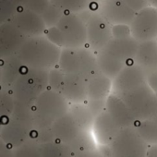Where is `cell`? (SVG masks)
Masks as SVG:
<instances>
[{
	"label": "cell",
	"mask_w": 157,
	"mask_h": 157,
	"mask_svg": "<svg viewBox=\"0 0 157 157\" xmlns=\"http://www.w3.org/2000/svg\"><path fill=\"white\" fill-rule=\"evenodd\" d=\"M44 35L55 44H56L57 46L63 48L64 47V38L62 36L61 32L59 31V29L56 26H53L50 28H47Z\"/></svg>",
	"instance_id": "d590c367"
},
{
	"label": "cell",
	"mask_w": 157,
	"mask_h": 157,
	"mask_svg": "<svg viewBox=\"0 0 157 157\" xmlns=\"http://www.w3.org/2000/svg\"><path fill=\"white\" fill-rule=\"evenodd\" d=\"M97 146L98 144L93 134V131H83L69 145V148L71 149L73 154H77L93 150Z\"/></svg>",
	"instance_id": "484cf974"
},
{
	"label": "cell",
	"mask_w": 157,
	"mask_h": 157,
	"mask_svg": "<svg viewBox=\"0 0 157 157\" xmlns=\"http://www.w3.org/2000/svg\"><path fill=\"white\" fill-rule=\"evenodd\" d=\"M113 37L116 38H125L131 35L130 27L128 24H117L112 26Z\"/></svg>",
	"instance_id": "74e56055"
},
{
	"label": "cell",
	"mask_w": 157,
	"mask_h": 157,
	"mask_svg": "<svg viewBox=\"0 0 157 157\" xmlns=\"http://www.w3.org/2000/svg\"><path fill=\"white\" fill-rule=\"evenodd\" d=\"M27 38L11 21L0 25V60L16 55Z\"/></svg>",
	"instance_id": "4fadbf2b"
},
{
	"label": "cell",
	"mask_w": 157,
	"mask_h": 157,
	"mask_svg": "<svg viewBox=\"0 0 157 157\" xmlns=\"http://www.w3.org/2000/svg\"><path fill=\"white\" fill-rule=\"evenodd\" d=\"M74 157H109V149L108 146L98 145L93 150L74 154Z\"/></svg>",
	"instance_id": "e575fe53"
},
{
	"label": "cell",
	"mask_w": 157,
	"mask_h": 157,
	"mask_svg": "<svg viewBox=\"0 0 157 157\" xmlns=\"http://www.w3.org/2000/svg\"><path fill=\"white\" fill-rule=\"evenodd\" d=\"M39 151L41 157H69L74 155L68 145L57 140L40 143Z\"/></svg>",
	"instance_id": "d4e9b609"
},
{
	"label": "cell",
	"mask_w": 157,
	"mask_h": 157,
	"mask_svg": "<svg viewBox=\"0 0 157 157\" xmlns=\"http://www.w3.org/2000/svg\"><path fill=\"white\" fill-rule=\"evenodd\" d=\"M105 110L121 128L135 127L139 121L123 100L117 94L111 93L106 99Z\"/></svg>",
	"instance_id": "ac0fdd59"
},
{
	"label": "cell",
	"mask_w": 157,
	"mask_h": 157,
	"mask_svg": "<svg viewBox=\"0 0 157 157\" xmlns=\"http://www.w3.org/2000/svg\"><path fill=\"white\" fill-rule=\"evenodd\" d=\"M147 157H157V144L149 146L147 151Z\"/></svg>",
	"instance_id": "b9f144b4"
},
{
	"label": "cell",
	"mask_w": 157,
	"mask_h": 157,
	"mask_svg": "<svg viewBox=\"0 0 157 157\" xmlns=\"http://www.w3.org/2000/svg\"><path fill=\"white\" fill-rule=\"evenodd\" d=\"M118 96L139 121L152 118L157 114V95L148 83Z\"/></svg>",
	"instance_id": "277c9868"
},
{
	"label": "cell",
	"mask_w": 157,
	"mask_h": 157,
	"mask_svg": "<svg viewBox=\"0 0 157 157\" xmlns=\"http://www.w3.org/2000/svg\"><path fill=\"white\" fill-rule=\"evenodd\" d=\"M1 82H2V65L0 64V85H1Z\"/></svg>",
	"instance_id": "f6af8a7d"
},
{
	"label": "cell",
	"mask_w": 157,
	"mask_h": 157,
	"mask_svg": "<svg viewBox=\"0 0 157 157\" xmlns=\"http://www.w3.org/2000/svg\"><path fill=\"white\" fill-rule=\"evenodd\" d=\"M112 26L97 11H94L86 21L87 46L96 54L103 50L113 38Z\"/></svg>",
	"instance_id": "52a82bcc"
},
{
	"label": "cell",
	"mask_w": 157,
	"mask_h": 157,
	"mask_svg": "<svg viewBox=\"0 0 157 157\" xmlns=\"http://www.w3.org/2000/svg\"><path fill=\"white\" fill-rule=\"evenodd\" d=\"M147 83V74L134 61L127 66L112 81V93L119 95Z\"/></svg>",
	"instance_id": "9c48e42d"
},
{
	"label": "cell",
	"mask_w": 157,
	"mask_h": 157,
	"mask_svg": "<svg viewBox=\"0 0 157 157\" xmlns=\"http://www.w3.org/2000/svg\"><path fill=\"white\" fill-rule=\"evenodd\" d=\"M12 1L18 7L27 9L40 15H42L51 4L50 0H12Z\"/></svg>",
	"instance_id": "4dcf8cb0"
},
{
	"label": "cell",
	"mask_w": 157,
	"mask_h": 157,
	"mask_svg": "<svg viewBox=\"0 0 157 157\" xmlns=\"http://www.w3.org/2000/svg\"><path fill=\"white\" fill-rule=\"evenodd\" d=\"M51 4L60 9L64 13H78L90 7L89 0H50Z\"/></svg>",
	"instance_id": "4316f807"
},
{
	"label": "cell",
	"mask_w": 157,
	"mask_h": 157,
	"mask_svg": "<svg viewBox=\"0 0 157 157\" xmlns=\"http://www.w3.org/2000/svg\"><path fill=\"white\" fill-rule=\"evenodd\" d=\"M2 120L1 119H0V131H1V128H2Z\"/></svg>",
	"instance_id": "bcb514c9"
},
{
	"label": "cell",
	"mask_w": 157,
	"mask_h": 157,
	"mask_svg": "<svg viewBox=\"0 0 157 157\" xmlns=\"http://www.w3.org/2000/svg\"><path fill=\"white\" fill-rule=\"evenodd\" d=\"M14 108V98L11 91L0 88V119L11 117Z\"/></svg>",
	"instance_id": "f546056e"
},
{
	"label": "cell",
	"mask_w": 157,
	"mask_h": 157,
	"mask_svg": "<svg viewBox=\"0 0 157 157\" xmlns=\"http://www.w3.org/2000/svg\"><path fill=\"white\" fill-rule=\"evenodd\" d=\"M139 43L140 42H138L132 36L125 38L113 37L105 46L103 51L128 64L134 60L138 51Z\"/></svg>",
	"instance_id": "e0dca14e"
},
{
	"label": "cell",
	"mask_w": 157,
	"mask_h": 157,
	"mask_svg": "<svg viewBox=\"0 0 157 157\" xmlns=\"http://www.w3.org/2000/svg\"><path fill=\"white\" fill-rule=\"evenodd\" d=\"M61 50L46 36L40 35L28 37L16 56L25 67L51 69L58 65Z\"/></svg>",
	"instance_id": "6da1fadb"
},
{
	"label": "cell",
	"mask_w": 157,
	"mask_h": 157,
	"mask_svg": "<svg viewBox=\"0 0 157 157\" xmlns=\"http://www.w3.org/2000/svg\"><path fill=\"white\" fill-rule=\"evenodd\" d=\"M88 80L78 73H65V78L60 93L70 104L85 103Z\"/></svg>",
	"instance_id": "5bb4252c"
},
{
	"label": "cell",
	"mask_w": 157,
	"mask_h": 157,
	"mask_svg": "<svg viewBox=\"0 0 157 157\" xmlns=\"http://www.w3.org/2000/svg\"><path fill=\"white\" fill-rule=\"evenodd\" d=\"M56 27L64 38V47L80 48L87 46L86 22L78 13H64Z\"/></svg>",
	"instance_id": "8992f818"
},
{
	"label": "cell",
	"mask_w": 157,
	"mask_h": 157,
	"mask_svg": "<svg viewBox=\"0 0 157 157\" xmlns=\"http://www.w3.org/2000/svg\"><path fill=\"white\" fill-rule=\"evenodd\" d=\"M121 129L119 125L106 110L95 117L93 125V134L97 144L101 146H108L116 139Z\"/></svg>",
	"instance_id": "9a60e30c"
},
{
	"label": "cell",
	"mask_w": 157,
	"mask_h": 157,
	"mask_svg": "<svg viewBox=\"0 0 157 157\" xmlns=\"http://www.w3.org/2000/svg\"><path fill=\"white\" fill-rule=\"evenodd\" d=\"M24 65L16 55L3 59L1 88L11 91V88L21 75Z\"/></svg>",
	"instance_id": "44dd1931"
},
{
	"label": "cell",
	"mask_w": 157,
	"mask_h": 157,
	"mask_svg": "<svg viewBox=\"0 0 157 157\" xmlns=\"http://www.w3.org/2000/svg\"><path fill=\"white\" fill-rule=\"evenodd\" d=\"M65 78V72L58 67V66L49 69V76H48V82H49V88L59 92L61 91L63 82Z\"/></svg>",
	"instance_id": "836d02e7"
},
{
	"label": "cell",
	"mask_w": 157,
	"mask_h": 157,
	"mask_svg": "<svg viewBox=\"0 0 157 157\" xmlns=\"http://www.w3.org/2000/svg\"><path fill=\"white\" fill-rule=\"evenodd\" d=\"M33 127L12 117L2 124L0 138L11 149L17 148L32 138Z\"/></svg>",
	"instance_id": "8fae6325"
},
{
	"label": "cell",
	"mask_w": 157,
	"mask_h": 157,
	"mask_svg": "<svg viewBox=\"0 0 157 157\" xmlns=\"http://www.w3.org/2000/svg\"><path fill=\"white\" fill-rule=\"evenodd\" d=\"M33 106L14 101V108H13L11 117L33 127Z\"/></svg>",
	"instance_id": "f1b7e54d"
},
{
	"label": "cell",
	"mask_w": 157,
	"mask_h": 157,
	"mask_svg": "<svg viewBox=\"0 0 157 157\" xmlns=\"http://www.w3.org/2000/svg\"><path fill=\"white\" fill-rule=\"evenodd\" d=\"M147 83L155 92V94H157V71L147 75Z\"/></svg>",
	"instance_id": "60d3db41"
},
{
	"label": "cell",
	"mask_w": 157,
	"mask_h": 157,
	"mask_svg": "<svg viewBox=\"0 0 157 157\" xmlns=\"http://www.w3.org/2000/svg\"><path fill=\"white\" fill-rule=\"evenodd\" d=\"M39 145L35 139L31 138L22 145L12 149L13 157H41Z\"/></svg>",
	"instance_id": "83f0119b"
},
{
	"label": "cell",
	"mask_w": 157,
	"mask_h": 157,
	"mask_svg": "<svg viewBox=\"0 0 157 157\" xmlns=\"http://www.w3.org/2000/svg\"><path fill=\"white\" fill-rule=\"evenodd\" d=\"M10 21L27 37L43 35L47 29L40 14L21 7Z\"/></svg>",
	"instance_id": "7c38bea8"
},
{
	"label": "cell",
	"mask_w": 157,
	"mask_h": 157,
	"mask_svg": "<svg viewBox=\"0 0 157 157\" xmlns=\"http://www.w3.org/2000/svg\"><path fill=\"white\" fill-rule=\"evenodd\" d=\"M70 103L64 95L50 88L44 91L33 105V129L51 128L52 124L69 110Z\"/></svg>",
	"instance_id": "7a4b0ae2"
},
{
	"label": "cell",
	"mask_w": 157,
	"mask_h": 157,
	"mask_svg": "<svg viewBox=\"0 0 157 157\" xmlns=\"http://www.w3.org/2000/svg\"><path fill=\"white\" fill-rule=\"evenodd\" d=\"M57 66L65 73L80 74L82 68V56L80 48H62Z\"/></svg>",
	"instance_id": "7402d4cb"
},
{
	"label": "cell",
	"mask_w": 157,
	"mask_h": 157,
	"mask_svg": "<svg viewBox=\"0 0 157 157\" xmlns=\"http://www.w3.org/2000/svg\"><path fill=\"white\" fill-rule=\"evenodd\" d=\"M131 35L138 42L157 38V9L148 6L137 12L129 25Z\"/></svg>",
	"instance_id": "ba28073f"
},
{
	"label": "cell",
	"mask_w": 157,
	"mask_h": 157,
	"mask_svg": "<svg viewBox=\"0 0 157 157\" xmlns=\"http://www.w3.org/2000/svg\"><path fill=\"white\" fill-rule=\"evenodd\" d=\"M123 1L136 13L150 6L148 0H123Z\"/></svg>",
	"instance_id": "f35d334b"
},
{
	"label": "cell",
	"mask_w": 157,
	"mask_h": 157,
	"mask_svg": "<svg viewBox=\"0 0 157 157\" xmlns=\"http://www.w3.org/2000/svg\"><path fill=\"white\" fill-rule=\"evenodd\" d=\"M133 61L140 67L147 75L157 71V38L140 42Z\"/></svg>",
	"instance_id": "d6986e66"
},
{
	"label": "cell",
	"mask_w": 157,
	"mask_h": 157,
	"mask_svg": "<svg viewBox=\"0 0 157 157\" xmlns=\"http://www.w3.org/2000/svg\"><path fill=\"white\" fill-rule=\"evenodd\" d=\"M68 113L83 130L93 131V125L95 117L85 103L70 104Z\"/></svg>",
	"instance_id": "cb8c5ba5"
},
{
	"label": "cell",
	"mask_w": 157,
	"mask_h": 157,
	"mask_svg": "<svg viewBox=\"0 0 157 157\" xmlns=\"http://www.w3.org/2000/svg\"><path fill=\"white\" fill-rule=\"evenodd\" d=\"M48 76L49 69L24 66L11 88L14 101L33 106L38 96L49 88Z\"/></svg>",
	"instance_id": "3957f363"
},
{
	"label": "cell",
	"mask_w": 157,
	"mask_h": 157,
	"mask_svg": "<svg viewBox=\"0 0 157 157\" xmlns=\"http://www.w3.org/2000/svg\"><path fill=\"white\" fill-rule=\"evenodd\" d=\"M94 117L105 110L106 100H87L85 102Z\"/></svg>",
	"instance_id": "8d00e7d4"
},
{
	"label": "cell",
	"mask_w": 157,
	"mask_h": 157,
	"mask_svg": "<svg viewBox=\"0 0 157 157\" xmlns=\"http://www.w3.org/2000/svg\"><path fill=\"white\" fill-rule=\"evenodd\" d=\"M112 93V80L99 72L88 80L87 100H106Z\"/></svg>",
	"instance_id": "ffe728a7"
},
{
	"label": "cell",
	"mask_w": 157,
	"mask_h": 157,
	"mask_svg": "<svg viewBox=\"0 0 157 157\" xmlns=\"http://www.w3.org/2000/svg\"><path fill=\"white\" fill-rule=\"evenodd\" d=\"M148 148L134 127L124 128L108 145L109 157H147Z\"/></svg>",
	"instance_id": "5b68a950"
},
{
	"label": "cell",
	"mask_w": 157,
	"mask_h": 157,
	"mask_svg": "<svg viewBox=\"0 0 157 157\" xmlns=\"http://www.w3.org/2000/svg\"><path fill=\"white\" fill-rule=\"evenodd\" d=\"M51 130L56 140L68 146L83 131H86L78 125L68 112L52 124Z\"/></svg>",
	"instance_id": "2e32d148"
},
{
	"label": "cell",
	"mask_w": 157,
	"mask_h": 157,
	"mask_svg": "<svg viewBox=\"0 0 157 157\" xmlns=\"http://www.w3.org/2000/svg\"><path fill=\"white\" fill-rule=\"evenodd\" d=\"M69 157H74V155H71V156H69Z\"/></svg>",
	"instance_id": "7dc6e473"
},
{
	"label": "cell",
	"mask_w": 157,
	"mask_h": 157,
	"mask_svg": "<svg viewBox=\"0 0 157 157\" xmlns=\"http://www.w3.org/2000/svg\"><path fill=\"white\" fill-rule=\"evenodd\" d=\"M151 119H152V121H153V123H154V126H155V128H156V131H157V114H156Z\"/></svg>",
	"instance_id": "ee69618b"
},
{
	"label": "cell",
	"mask_w": 157,
	"mask_h": 157,
	"mask_svg": "<svg viewBox=\"0 0 157 157\" xmlns=\"http://www.w3.org/2000/svg\"><path fill=\"white\" fill-rule=\"evenodd\" d=\"M64 12L56 8V6H54L53 4H50V6L44 11V13L41 15L46 27L50 28L53 26H56L57 22L59 21L60 18L63 16Z\"/></svg>",
	"instance_id": "d6a6232c"
},
{
	"label": "cell",
	"mask_w": 157,
	"mask_h": 157,
	"mask_svg": "<svg viewBox=\"0 0 157 157\" xmlns=\"http://www.w3.org/2000/svg\"><path fill=\"white\" fill-rule=\"evenodd\" d=\"M0 157H13L12 149L0 138Z\"/></svg>",
	"instance_id": "ab89813d"
},
{
	"label": "cell",
	"mask_w": 157,
	"mask_h": 157,
	"mask_svg": "<svg viewBox=\"0 0 157 157\" xmlns=\"http://www.w3.org/2000/svg\"><path fill=\"white\" fill-rule=\"evenodd\" d=\"M18 8L12 0H0V25L10 21Z\"/></svg>",
	"instance_id": "1f68e13d"
},
{
	"label": "cell",
	"mask_w": 157,
	"mask_h": 157,
	"mask_svg": "<svg viewBox=\"0 0 157 157\" xmlns=\"http://www.w3.org/2000/svg\"><path fill=\"white\" fill-rule=\"evenodd\" d=\"M97 12L112 25H130L136 15L123 0H102L98 4Z\"/></svg>",
	"instance_id": "30bf717a"
},
{
	"label": "cell",
	"mask_w": 157,
	"mask_h": 157,
	"mask_svg": "<svg viewBox=\"0 0 157 157\" xmlns=\"http://www.w3.org/2000/svg\"><path fill=\"white\" fill-rule=\"evenodd\" d=\"M148 1H149L150 6L154 7V8L157 9V0H148Z\"/></svg>",
	"instance_id": "7bdbcfd3"
},
{
	"label": "cell",
	"mask_w": 157,
	"mask_h": 157,
	"mask_svg": "<svg viewBox=\"0 0 157 157\" xmlns=\"http://www.w3.org/2000/svg\"><path fill=\"white\" fill-rule=\"evenodd\" d=\"M97 62L100 71L113 81L117 74L127 66L124 61L107 54L105 51H100L97 54Z\"/></svg>",
	"instance_id": "603a6c76"
}]
</instances>
